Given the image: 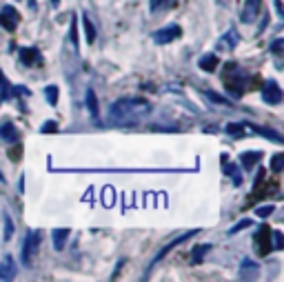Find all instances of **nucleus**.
Instances as JSON below:
<instances>
[{"label": "nucleus", "instance_id": "15", "mask_svg": "<svg viewBox=\"0 0 284 282\" xmlns=\"http://www.w3.org/2000/svg\"><path fill=\"white\" fill-rule=\"evenodd\" d=\"M260 158H262L260 151H245L240 156V163H242V167H245V169H251V167L255 165V160H260Z\"/></svg>", "mask_w": 284, "mask_h": 282}, {"label": "nucleus", "instance_id": "4", "mask_svg": "<svg viewBox=\"0 0 284 282\" xmlns=\"http://www.w3.org/2000/svg\"><path fill=\"white\" fill-rule=\"evenodd\" d=\"M182 36V29L178 25H169V27H165V29H158L153 33V40L158 45H169V43H173L175 38H180Z\"/></svg>", "mask_w": 284, "mask_h": 282}, {"label": "nucleus", "instance_id": "13", "mask_svg": "<svg viewBox=\"0 0 284 282\" xmlns=\"http://www.w3.org/2000/svg\"><path fill=\"white\" fill-rule=\"evenodd\" d=\"M200 69L202 71H215V69H218V65H220V60H218V56H213V53H207V56H202L200 58Z\"/></svg>", "mask_w": 284, "mask_h": 282}, {"label": "nucleus", "instance_id": "25", "mask_svg": "<svg viewBox=\"0 0 284 282\" xmlns=\"http://www.w3.org/2000/svg\"><path fill=\"white\" fill-rule=\"evenodd\" d=\"M273 211H275V207H273V205H265V207H258V209H255V216H260V218H269Z\"/></svg>", "mask_w": 284, "mask_h": 282}, {"label": "nucleus", "instance_id": "18", "mask_svg": "<svg viewBox=\"0 0 284 282\" xmlns=\"http://www.w3.org/2000/svg\"><path fill=\"white\" fill-rule=\"evenodd\" d=\"M87 107H89L91 116L98 118V98H96V91H93V89L87 91Z\"/></svg>", "mask_w": 284, "mask_h": 282}, {"label": "nucleus", "instance_id": "35", "mask_svg": "<svg viewBox=\"0 0 284 282\" xmlns=\"http://www.w3.org/2000/svg\"><path fill=\"white\" fill-rule=\"evenodd\" d=\"M51 5H53V7H58V5H60V0H51Z\"/></svg>", "mask_w": 284, "mask_h": 282}, {"label": "nucleus", "instance_id": "16", "mask_svg": "<svg viewBox=\"0 0 284 282\" xmlns=\"http://www.w3.org/2000/svg\"><path fill=\"white\" fill-rule=\"evenodd\" d=\"M251 129L255 131V133H260V136H265V138H271V140H275V143H282V136L278 131H271V129H265V127H260V125H249Z\"/></svg>", "mask_w": 284, "mask_h": 282}, {"label": "nucleus", "instance_id": "31", "mask_svg": "<svg viewBox=\"0 0 284 282\" xmlns=\"http://www.w3.org/2000/svg\"><path fill=\"white\" fill-rule=\"evenodd\" d=\"M56 129H58V125H56V123H45V127H43V131H45V133L56 131Z\"/></svg>", "mask_w": 284, "mask_h": 282}, {"label": "nucleus", "instance_id": "27", "mask_svg": "<svg viewBox=\"0 0 284 282\" xmlns=\"http://www.w3.org/2000/svg\"><path fill=\"white\" fill-rule=\"evenodd\" d=\"M11 236H13V223L9 213H5V240H11Z\"/></svg>", "mask_w": 284, "mask_h": 282}, {"label": "nucleus", "instance_id": "1", "mask_svg": "<svg viewBox=\"0 0 284 282\" xmlns=\"http://www.w3.org/2000/svg\"><path fill=\"white\" fill-rule=\"evenodd\" d=\"M151 111V105L142 98H120L111 105L109 118L118 125H133Z\"/></svg>", "mask_w": 284, "mask_h": 282}, {"label": "nucleus", "instance_id": "24", "mask_svg": "<svg viewBox=\"0 0 284 282\" xmlns=\"http://www.w3.org/2000/svg\"><path fill=\"white\" fill-rule=\"evenodd\" d=\"M271 238H273V251H280L282 247H284V236H282V231H271Z\"/></svg>", "mask_w": 284, "mask_h": 282}, {"label": "nucleus", "instance_id": "23", "mask_svg": "<svg viewBox=\"0 0 284 282\" xmlns=\"http://www.w3.org/2000/svg\"><path fill=\"white\" fill-rule=\"evenodd\" d=\"M271 169L275 173H280L284 169V156H282V153H275V156L271 158Z\"/></svg>", "mask_w": 284, "mask_h": 282}, {"label": "nucleus", "instance_id": "7", "mask_svg": "<svg viewBox=\"0 0 284 282\" xmlns=\"http://www.w3.org/2000/svg\"><path fill=\"white\" fill-rule=\"evenodd\" d=\"M193 233H195V231H187V233H182V236H180V238H175V240H171V243H169V245L165 247V249H162V251L158 253V256H155V258H153V263H151V267H153L155 263H160V260H162V258H165V256H167V253H169V251H171V249H173V247H178V245H182V243H185V240H189V238H191V236H193ZM151 267H149V271H151Z\"/></svg>", "mask_w": 284, "mask_h": 282}, {"label": "nucleus", "instance_id": "33", "mask_svg": "<svg viewBox=\"0 0 284 282\" xmlns=\"http://www.w3.org/2000/svg\"><path fill=\"white\" fill-rule=\"evenodd\" d=\"M271 51H275V53H280V51H282V38H280V40H275V43L271 45Z\"/></svg>", "mask_w": 284, "mask_h": 282}, {"label": "nucleus", "instance_id": "17", "mask_svg": "<svg viewBox=\"0 0 284 282\" xmlns=\"http://www.w3.org/2000/svg\"><path fill=\"white\" fill-rule=\"evenodd\" d=\"M83 20H85V33H87V43H93L96 40V27H93L91 23V18H89V13H83Z\"/></svg>", "mask_w": 284, "mask_h": 282}, {"label": "nucleus", "instance_id": "20", "mask_svg": "<svg viewBox=\"0 0 284 282\" xmlns=\"http://www.w3.org/2000/svg\"><path fill=\"white\" fill-rule=\"evenodd\" d=\"M227 133H231V136H235V138H242L247 133V129H245V125L231 123V125H227Z\"/></svg>", "mask_w": 284, "mask_h": 282}, {"label": "nucleus", "instance_id": "5", "mask_svg": "<svg viewBox=\"0 0 284 282\" xmlns=\"http://www.w3.org/2000/svg\"><path fill=\"white\" fill-rule=\"evenodd\" d=\"M269 238H271V229H269V227H262V229L255 233V249H258V256H267V253L273 251Z\"/></svg>", "mask_w": 284, "mask_h": 282}, {"label": "nucleus", "instance_id": "12", "mask_svg": "<svg viewBox=\"0 0 284 282\" xmlns=\"http://www.w3.org/2000/svg\"><path fill=\"white\" fill-rule=\"evenodd\" d=\"M240 278H258V265L253 263V260H249V258H245L242 260V271H240Z\"/></svg>", "mask_w": 284, "mask_h": 282}, {"label": "nucleus", "instance_id": "26", "mask_svg": "<svg viewBox=\"0 0 284 282\" xmlns=\"http://www.w3.org/2000/svg\"><path fill=\"white\" fill-rule=\"evenodd\" d=\"M249 227H251V220H249V218H247V220H240L238 225L229 229V236H235V233H238L240 229H249Z\"/></svg>", "mask_w": 284, "mask_h": 282}, {"label": "nucleus", "instance_id": "36", "mask_svg": "<svg viewBox=\"0 0 284 282\" xmlns=\"http://www.w3.org/2000/svg\"><path fill=\"white\" fill-rule=\"evenodd\" d=\"M0 183H5V176H3V171H0Z\"/></svg>", "mask_w": 284, "mask_h": 282}, {"label": "nucleus", "instance_id": "6", "mask_svg": "<svg viewBox=\"0 0 284 282\" xmlns=\"http://www.w3.org/2000/svg\"><path fill=\"white\" fill-rule=\"evenodd\" d=\"M282 89L280 85L275 83V80H269V83L265 85V91H262V98H265L267 105H280L282 103Z\"/></svg>", "mask_w": 284, "mask_h": 282}, {"label": "nucleus", "instance_id": "32", "mask_svg": "<svg viewBox=\"0 0 284 282\" xmlns=\"http://www.w3.org/2000/svg\"><path fill=\"white\" fill-rule=\"evenodd\" d=\"M207 96L211 98V100H215V103H227L225 98H222V96H218V93H213V91H207Z\"/></svg>", "mask_w": 284, "mask_h": 282}, {"label": "nucleus", "instance_id": "10", "mask_svg": "<svg viewBox=\"0 0 284 282\" xmlns=\"http://www.w3.org/2000/svg\"><path fill=\"white\" fill-rule=\"evenodd\" d=\"M69 229H53L51 231V240H53V247H56V251H63L65 249V243L67 238H69Z\"/></svg>", "mask_w": 284, "mask_h": 282}, {"label": "nucleus", "instance_id": "21", "mask_svg": "<svg viewBox=\"0 0 284 282\" xmlns=\"http://www.w3.org/2000/svg\"><path fill=\"white\" fill-rule=\"evenodd\" d=\"M45 98H47V103L49 105H56L58 103V87L56 85H49L45 89Z\"/></svg>", "mask_w": 284, "mask_h": 282}, {"label": "nucleus", "instance_id": "22", "mask_svg": "<svg viewBox=\"0 0 284 282\" xmlns=\"http://www.w3.org/2000/svg\"><path fill=\"white\" fill-rule=\"evenodd\" d=\"M211 249V245H198L193 249V263H202V258H205V253Z\"/></svg>", "mask_w": 284, "mask_h": 282}, {"label": "nucleus", "instance_id": "3", "mask_svg": "<svg viewBox=\"0 0 284 282\" xmlns=\"http://www.w3.org/2000/svg\"><path fill=\"white\" fill-rule=\"evenodd\" d=\"M18 23H20V13L11 5H5L0 9V27H5L7 31H13L18 27Z\"/></svg>", "mask_w": 284, "mask_h": 282}, {"label": "nucleus", "instance_id": "8", "mask_svg": "<svg viewBox=\"0 0 284 282\" xmlns=\"http://www.w3.org/2000/svg\"><path fill=\"white\" fill-rule=\"evenodd\" d=\"M20 60L27 65V67H33V65H40L43 63V58H40V51L36 47H29V49H20Z\"/></svg>", "mask_w": 284, "mask_h": 282}, {"label": "nucleus", "instance_id": "34", "mask_svg": "<svg viewBox=\"0 0 284 282\" xmlns=\"http://www.w3.org/2000/svg\"><path fill=\"white\" fill-rule=\"evenodd\" d=\"M5 85H7V83H5V76H3V71H0V89H3Z\"/></svg>", "mask_w": 284, "mask_h": 282}, {"label": "nucleus", "instance_id": "28", "mask_svg": "<svg viewBox=\"0 0 284 282\" xmlns=\"http://www.w3.org/2000/svg\"><path fill=\"white\" fill-rule=\"evenodd\" d=\"M69 40L73 47H78V29H76V20L71 16V29H69Z\"/></svg>", "mask_w": 284, "mask_h": 282}, {"label": "nucleus", "instance_id": "11", "mask_svg": "<svg viewBox=\"0 0 284 282\" xmlns=\"http://www.w3.org/2000/svg\"><path fill=\"white\" fill-rule=\"evenodd\" d=\"M0 138H3L5 143H18V129L11 123L0 125Z\"/></svg>", "mask_w": 284, "mask_h": 282}, {"label": "nucleus", "instance_id": "14", "mask_svg": "<svg viewBox=\"0 0 284 282\" xmlns=\"http://www.w3.org/2000/svg\"><path fill=\"white\" fill-rule=\"evenodd\" d=\"M16 276V269H13V260L11 258H5L3 265H0V280H11Z\"/></svg>", "mask_w": 284, "mask_h": 282}, {"label": "nucleus", "instance_id": "19", "mask_svg": "<svg viewBox=\"0 0 284 282\" xmlns=\"http://www.w3.org/2000/svg\"><path fill=\"white\" fill-rule=\"evenodd\" d=\"M222 169H225V173H229V176H233V185H235V187L242 185V176H240V171L235 169V165L225 163V165H222Z\"/></svg>", "mask_w": 284, "mask_h": 282}, {"label": "nucleus", "instance_id": "30", "mask_svg": "<svg viewBox=\"0 0 284 282\" xmlns=\"http://www.w3.org/2000/svg\"><path fill=\"white\" fill-rule=\"evenodd\" d=\"M165 3H173V0H151V5H149V7H151V11H158Z\"/></svg>", "mask_w": 284, "mask_h": 282}, {"label": "nucleus", "instance_id": "2", "mask_svg": "<svg viewBox=\"0 0 284 282\" xmlns=\"http://www.w3.org/2000/svg\"><path fill=\"white\" fill-rule=\"evenodd\" d=\"M38 245H40V233L38 231H29L27 233V238H25V245H23V265L25 267H29L31 265V258H33V253L38 251Z\"/></svg>", "mask_w": 284, "mask_h": 282}, {"label": "nucleus", "instance_id": "29", "mask_svg": "<svg viewBox=\"0 0 284 282\" xmlns=\"http://www.w3.org/2000/svg\"><path fill=\"white\" fill-rule=\"evenodd\" d=\"M227 47H231V49H233V47H235V43H238V40H235V38H238V33H235V31H229L227 33Z\"/></svg>", "mask_w": 284, "mask_h": 282}, {"label": "nucleus", "instance_id": "9", "mask_svg": "<svg viewBox=\"0 0 284 282\" xmlns=\"http://www.w3.org/2000/svg\"><path fill=\"white\" fill-rule=\"evenodd\" d=\"M262 9V0H247V7H245V11H242V20L245 23H251V20L258 16Z\"/></svg>", "mask_w": 284, "mask_h": 282}]
</instances>
